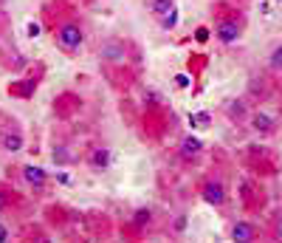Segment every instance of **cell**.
Returning <instances> with one entry per match:
<instances>
[{
	"mask_svg": "<svg viewBox=\"0 0 282 243\" xmlns=\"http://www.w3.org/2000/svg\"><path fill=\"white\" fill-rule=\"evenodd\" d=\"M40 34V26L37 23H28V37H37Z\"/></svg>",
	"mask_w": 282,
	"mask_h": 243,
	"instance_id": "cell-17",
	"label": "cell"
},
{
	"mask_svg": "<svg viewBox=\"0 0 282 243\" xmlns=\"http://www.w3.org/2000/svg\"><path fill=\"white\" fill-rule=\"evenodd\" d=\"M172 9H175V3H172V0H152V11L161 14V17H164L167 11H172Z\"/></svg>",
	"mask_w": 282,
	"mask_h": 243,
	"instance_id": "cell-11",
	"label": "cell"
},
{
	"mask_svg": "<svg viewBox=\"0 0 282 243\" xmlns=\"http://www.w3.org/2000/svg\"><path fill=\"white\" fill-rule=\"evenodd\" d=\"M102 60H110V62H122L124 60V45L122 43H116V40H110V43L102 45Z\"/></svg>",
	"mask_w": 282,
	"mask_h": 243,
	"instance_id": "cell-5",
	"label": "cell"
},
{
	"mask_svg": "<svg viewBox=\"0 0 282 243\" xmlns=\"http://www.w3.org/2000/svg\"><path fill=\"white\" fill-rule=\"evenodd\" d=\"M23 175H26V181L31 184V187H43V184H45V173L40 170V167H34V164L26 167V170H23Z\"/></svg>",
	"mask_w": 282,
	"mask_h": 243,
	"instance_id": "cell-8",
	"label": "cell"
},
{
	"mask_svg": "<svg viewBox=\"0 0 282 243\" xmlns=\"http://www.w3.org/2000/svg\"><path fill=\"white\" fill-rule=\"evenodd\" d=\"M0 144H3V150H9V153H17V150H23V136L20 133H6L0 139Z\"/></svg>",
	"mask_w": 282,
	"mask_h": 243,
	"instance_id": "cell-7",
	"label": "cell"
},
{
	"mask_svg": "<svg viewBox=\"0 0 282 243\" xmlns=\"http://www.w3.org/2000/svg\"><path fill=\"white\" fill-rule=\"evenodd\" d=\"M54 161H60V164H65V161H68V153H65V147H57V150H54Z\"/></svg>",
	"mask_w": 282,
	"mask_h": 243,
	"instance_id": "cell-15",
	"label": "cell"
},
{
	"mask_svg": "<svg viewBox=\"0 0 282 243\" xmlns=\"http://www.w3.org/2000/svg\"><path fill=\"white\" fill-rule=\"evenodd\" d=\"M231 116H243V111H246V108H243V102H231Z\"/></svg>",
	"mask_w": 282,
	"mask_h": 243,
	"instance_id": "cell-16",
	"label": "cell"
},
{
	"mask_svg": "<svg viewBox=\"0 0 282 243\" xmlns=\"http://www.w3.org/2000/svg\"><path fill=\"white\" fill-rule=\"evenodd\" d=\"M251 124H254V130L260 133H268L274 127V119L268 116V113H254V119H251Z\"/></svg>",
	"mask_w": 282,
	"mask_h": 243,
	"instance_id": "cell-9",
	"label": "cell"
},
{
	"mask_svg": "<svg viewBox=\"0 0 282 243\" xmlns=\"http://www.w3.org/2000/svg\"><path fill=\"white\" fill-rule=\"evenodd\" d=\"M214 37H217L220 43H234V40L240 37V26L231 23V20H223L220 26H217V31H214Z\"/></svg>",
	"mask_w": 282,
	"mask_h": 243,
	"instance_id": "cell-3",
	"label": "cell"
},
{
	"mask_svg": "<svg viewBox=\"0 0 282 243\" xmlns=\"http://www.w3.org/2000/svg\"><path fill=\"white\" fill-rule=\"evenodd\" d=\"M203 201L206 204H212V207H220L223 201H226V190H223L220 181H209L206 187H203Z\"/></svg>",
	"mask_w": 282,
	"mask_h": 243,
	"instance_id": "cell-2",
	"label": "cell"
},
{
	"mask_svg": "<svg viewBox=\"0 0 282 243\" xmlns=\"http://www.w3.org/2000/svg\"><path fill=\"white\" fill-rule=\"evenodd\" d=\"M231 238H234V241L248 243V241H254V238H257V229L251 224H246V221H237V224L231 226Z\"/></svg>",
	"mask_w": 282,
	"mask_h": 243,
	"instance_id": "cell-4",
	"label": "cell"
},
{
	"mask_svg": "<svg viewBox=\"0 0 282 243\" xmlns=\"http://www.w3.org/2000/svg\"><path fill=\"white\" fill-rule=\"evenodd\" d=\"M277 235H280V238H282V212H280V215H277Z\"/></svg>",
	"mask_w": 282,
	"mask_h": 243,
	"instance_id": "cell-20",
	"label": "cell"
},
{
	"mask_svg": "<svg viewBox=\"0 0 282 243\" xmlns=\"http://www.w3.org/2000/svg\"><path fill=\"white\" fill-rule=\"evenodd\" d=\"M201 139H195V136H186L184 141H181V156L184 158H192V156H198L201 153Z\"/></svg>",
	"mask_w": 282,
	"mask_h": 243,
	"instance_id": "cell-6",
	"label": "cell"
},
{
	"mask_svg": "<svg viewBox=\"0 0 282 243\" xmlns=\"http://www.w3.org/2000/svg\"><path fill=\"white\" fill-rule=\"evenodd\" d=\"M175 82H178V85H181V88H186V85H189V79H186L184 74H181V77H175Z\"/></svg>",
	"mask_w": 282,
	"mask_h": 243,
	"instance_id": "cell-19",
	"label": "cell"
},
{
	"mask_svg": "<svg viewBox=\"0 0 282 243\" xmlns=\"http://www.w3.org/2000/svg\"><path fill=\"white\" fill-rule=\"evenodd\" d=\"M6 238H9V229H6V226H3V224H0V243H3V241H6Z\"/></svg>",
	"mask_w": 282,
	"mask_h": 243,
	"instance_id": "cell-18",
	"label": "cell"
},
{
	"mask_svg": "<svg viewBox=\"0 0 282 243\" xmlns=\"http://www.w3.org/2000/svg\"><path fill=\"white\" fill-rule=\"evenodd\" d=\"M90 164H93V167H107V164H110V150H105V147L93 150V156H90Z\"/></svg>",
	"mask_w": 282,
	"mask_h": 243,
	"instance_id": "cell-10",
	"label": "cell"
},
{
	"mask_svg": "<svg viewBox=\"0 0 282 243\" xmlns=\"http://www.w3.org/2000/svg\"><path fill=\"white\" fill-rule=\"evenodd\" d=\"M175 23H178V11L175 9L167 11V14L161 17V28H175Z\"/></svg>",
	"mask_w": 282,
	"mask_h": 243,
	"instance_id": "cell-13",
	"label": "cell"
},
{
	"mask_svg": "<svg viewBox=\"0 0 282 243\" xmlns=\"http://www.w3.org/2000/svg\"><path fill=\"white\" fill-rule=\"evenodd\" d=\"M0 207H3V195H0Z\"/></svg>",
	"mask_w": 282,
	"mask_h": 243,
	"instance_id": "cell-21",
	"label": "cell"
},
{
	"mask_svg": "<svg viewBox=\"0 0 282 243\" xmlns=\"http://www.w3.org/2000/svg\"><path fill=\"white\" fill-rule=\"evenodd\" d=\"M133 224H136V226H147V224H150V209H139L136 218H133Z\"/></svg>",
	"mask_w": 282,
	"mask_h": 243,
	"instance_id": "cell-14",
	"label": "cell"
},
{
	"mask_svg": "<svg viewBox=\"0 0 282 243\" xmlns=\"http://www.w3.org/2000/svg\"><path fill=\"white\" fill-rule=\"evenodd\" d=\"M57 43L65 48V51H73V48H79L82 45V28L73 26V23H65V26L57 31Z\"/></svg>",
	"mask_w": 282,
	"mask_h": 243,
	"instance_id": "cell-1",
	"label": "cell"
},
{
	"mask_svg": "<svg viewBox=\"0 0 282 243\" xmlns=\"http://www.w3.org/2000/svg\"><path fill=\"white\" fill-rule=\"evenodd\" d=\"M268 65H271L274 71H282V45H277L271 54V60H268Z\"/></svg>",
	"mask_w": 282,
	"mask_h": 243,
	"instance_id": "cell-12",
	"label": "cell"
}]
</instances>
